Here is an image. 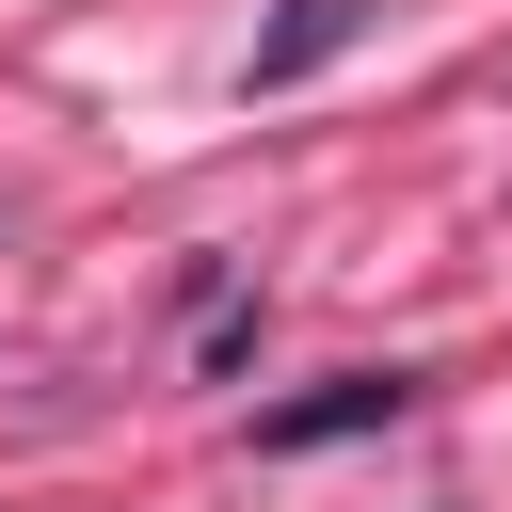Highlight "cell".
Instances as JSON below:
<instances>
[{"label":"cell","instance_id":"6da1fadb","mask_svg":"<svg viewBox=\"0 0 512 512\" xmlns=\"http://www.w3.org/2000/svg\"><path fill=\"white\" fill-rule=\"evenodd\" d=\"M400 400H416L400 368H336V384H304V400H272V416H256V448H336V432H384Z\"/></svg>","mask_w":512,"mask_h":512},{"label":"cell","instance_id":"7a4b0ae2","mask_svg":"<svg viewBox=\"0 0 512 512\" xmlns=\"http://www.w3.org/2000/svg\"><path fill=\"white\" fill-rule=\"evenodd\" d=\"M368 16H384V0H288V16L256 32V96H288V80H320V64H336V48L368 32Z\"/></svg>","mask_w":512,"mask_h":512}]
</instances>
